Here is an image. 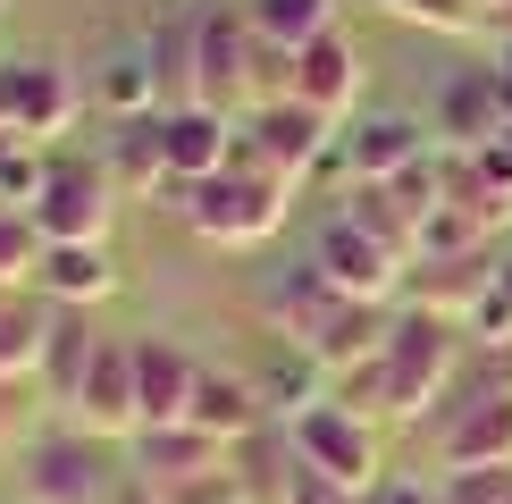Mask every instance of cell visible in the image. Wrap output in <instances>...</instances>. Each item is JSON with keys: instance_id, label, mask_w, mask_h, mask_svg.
Segmentation results:
<instances>
[{"instance_id": "obj_1", "label": "cell", "mask_w": 512, "mask_h": 504, "mask_svg": "<svg viewBox=\"0 0 512 504\" xmlns=\"http://www.w3.org/2000/svg\"><path fill=\"white\" fill-rule=\"evenodd\" d=\"M294 194H303V185L277 177V168H261V160H227L219 177L185 185V210H177V219L194 227L202 244H219V252H252V244H269L277 227H286Z\"/></svg>"}, {"instance_id": "obj_2", "label": "cell", "mask_w": 512, "mask_h": 504, "mask_svg": "<svg viewBox=\"0 0 512 504\" xmlns=\"http://www.w3.org/2000/svg\"><path fill=\"white\" fill-rule=\"evenodd\" d=\"M185 84H194V101H210V110H227V118H244L252 101H269V84H261V26L244 17V0L236 9L185 17Z\"/></svg>"}, {"instance_id": "obj_3", "label": "cell", "mask_w": 512, "mask_h": 504, "mask_svg": "<svg viewBox=\"0 0 512 504\" xmlns=\"http://www.w3.org/2000/svg\"><path fill=\"white\" fill-rule=\"evenodd\" d=\"M462 320H445V311H420V303H403L395 311V328H387V395H395V420H420V412H437L445 404V387H454V370H462Z\"/></svg>"}, {"instance_id": "obj_4", "label": "cell", "mask_w": 512, "mask_h": 504, "mask_svg": "<svg viewBox=\"0 0 512 504\" xmlns=\"http://www.w3.org/2000/svg\"><path fill=\"white\" fill-rule=\"evenodd\" d=\"M17 488H26V504H118L110 454H101V437H84L76 420L34 429L26 446H17Z\"/></svg>"}, {"instance_id": "obj_5", "label": "cell", "mask_w": 512, "mask_h": 504, "mask_svg": "<svg viewBox=\"0 0 512 504\" xmlns=\"http://www.w3.org/2000/svg\"><path fill=\"white\" fill-rule=\"evenodd\" d=\"M76 110H84V84H76L68 59H51V51L0 59V135L42 143V152H51V143L76 126Z\"/></svg>"}, {"instance_id": "obj_6", "label": "cell", "mask_w": 512, "mask_h": 504, "mask_svg": "<svg viewBox=\"0 0 512 504\" xmlns=\"http://www.w3.org/2000/svg\"><path fill=\"white\" fill-rule=\"evenodd\" d=\"M328 152H336V118H319L311 101H294V93L252 101L236 118V160H261V168H277V177H294V185H311Z\"/></svg>"}, {"instance_id": "obj_7", "label": "cell", "mask_w": 512, "mask_h": 504, "mask_svg": "<svg viewBox=\"0 0 512 504\" xmlns=\"http://www.w3.org/2000/svg\"><path fill=\"white\" fill-rule=\"evenodd\" d=\"M437 462L445 471L512 462V353L487 362V378L462 395V404H437Z\"/></svg>"}, {"instance_id": "obj_8", "label": "cell", "mask_w": 512, "mask_h": 504, "mask_svg": "<svg viewBox=\"0 0 512 504\" xmlns=\"http://www.w3.org/2000/svg\"><path fill=\"white\" fill-rule=\"evenodd\" d=\"M118 177H110V160H51V177H42V194H34V227H42V244H110V219H118Z\"/></svg>"}, {"instance_id": "obj_9", "label": "cell", "mask_w": 512, "mask_h": 504, "mask_svg": "<svg viewBox=\"0 0 512 504\" xmlns=\"http://www.w3.org/2000/svg\"><path fill=\"white\" fill-rule=\"evenodd\" d=\"M286 446H294V462L345 479V488H378V479H387V462H378V420L345 412L336 395H319L311 412L286 420Z\"/></svg>"}, {"instance_id": "obj_10", "label": "cell", "mask_w": 512, "mask_h": 504, "mask_svg": "<svg viewBox=\"0 0 512 504\" xmlns=\"http://www.w3.org/2000/svg\"><path fill=\"white\" fill-rule=\"evenodd\" d=\"M311 261L328 269V286H336V294H353V303H395L403 278H412V261H395L378 236H361L345 210H328V227L311 236Z\"/></svg>"}, {"instance_id": "obj_11", "label": "cell", "mask_w": 512, "mask_h": 504, "mask_svg": "<svg viewBox=\"0 0 512 504\" xmlns=\"http://www.w3.org/2000/svg\"><path fill=\"white\" fill-rule=\"evenodd\" d=\"M68 420H76L84 437H101V446H118V437H135V429H143V395H135V336H101V353H93V370H84V387H76Z\"/></svg>"}, {"instance_id": "obj_12", "label": "cell", "mask_w": 512, "mask_h": 504, "mask_svg": "<svg viewBox=\"0 0 512 504\" xmlns=\"http://www.w3.org/2000/svg\"><path fill=\"white\" fill-rule=\"evenodd\" d=\"M361 84H370V68H361V42H353L345 26H328L319 42H303V51H294V101H311L319 118L345 126L353 101H361Z\"/></svg>"}, {"instance_id": "obj_13", "label": "cell", "mask_w": 512, "mask_h": 504, "mask_svg": "<svg viewBox=\"0 0 512 504\" xmlns=\"http://www.w3.org/2000/svg\"><path fill=\"white\" fill-rule=\"evenodd\" d=\"M160 143H168L177 185H202V177H219L236 160V118L210 110V101H177V110H160Z\"/></svg>"}, {"instance_id": "obj_14", "label": "cell", "mask_w": 512, "mask_h": 504, "mask_svg": "<svg viewBox=\"0 0 512 504\" xmlns=\"http://www.w3.org/2000/svg\"><path fill=\"white\" fill-rule=\"evenodd\" d=\"M336 303H345V294L328 286V269H319V261H294V269H277V278L261 286V320H269L277 345H311V336L328 328Z\"/></svg>"}, {"instance_id": "obj_15", "label": "cell", "mask_w": 512, "mask_h": 504, "mask_svg": "<svg viewBox=\"0 0 512 504\" xmlns=\"http://www.w3.org/2000/svg\"><path fill=\"white\" fill-rule=\"evenodd\" d=\"M34 294L59 311H101L118 294V261L110 244H42V269H34Z\"/></svg>"}, {"instance_id": "obj_16", "label": "cell", "mask_w": 512, "mask_h": 504, "mask_svg": "<svg viewBox=\"0 0 512 504\" xmlns=\"http://www.w3.org/2000/svg\"><path fill=\"white\" fill-rule=\"evenodd\" d=\"M185 420L194 429H210L219 446H244V437H261L269 429V404H261V378H244V370H210L194 378V404H185Z\"/></svg>"}, {"instance_id": "obj_17", "label": "cell", "mask_w": 512, "mask_h": 504, "mask_svg": "<svg viewBox=\"0 0 512 504\" xmlns=\"http://www.w3.org/2000/svg\"><path fill=\"white\" fill-rule=\"evenodd\" d=\"M504 93H496V68H454L445 76V93H437V126L429 135L437 143H454V152H479L487 135H504Z\"/></svg>"}, {"instance_id": "obj_18", "label": "cell", "mask_w": 512, "mask_h": 504, "mask_svg": "<svg viewBox=\"0 0 512 504\" xmlns=\"http://www.w3.org/2000/svg\"><path fill=\"white\" fill-rule=\"evenodd\" d=\"M126 446H135V479H143V488H177V479L219 471V462L236 454V446H219L210 429H194V420H168V429H135Z\"/></svg>"}, {"instance_id": "obj_19", "label": "cell", "mask_w": 512, "mask_h": 504, "mask_svg": "<svg viewBox=\"0 0 512 504\" xmlns=\"http://www.w3.org/2000/svg\"><path fill=\"white\" fill-rule=\"evenodd\" d=\"M93 353H101V328H93V311H59V303H51V336H42L34 395H42V404H51L59 420H68L76 387H84V370H93Z\"/></svg>"}, {"instance_id": "obj_20", "label": "cell", "mask_w": 512, "mask_h": 504, "mask_svg": "<svg viewBox=\"0 0 512 504\" xmlns=\"http://www.w3.org/2000/svg\"><path fill=\"white\" fill-rule=\"evenodd\" d=\"M194 378H202V362L177 345V336H135V395H143V429H168V420H185V404H194Z\"/></svg>"}, {"instance_id": "obj_21", "label": "cell", "mask_w": 512, "mask_h": 504, "mask_svg": "<svg viewBox=\"0 0 512 504\" xmlns=\"http://www.w3.org/2000/svg\"><path fill=\"white\" fill-rule=\"evenodd\" d=\"M504 261H487V252H454V261H412V278H403V303L420 311H445V320H471V303L487 286H496Z\"/></svg>"}, {"instance_id": "obj_22", "label": "cell", "mask_w": 512, "mask_h": 504, "mask_svg": "<svg viewBox=\"0 0 512 504\" xmlns=\"http://www.w3.org/2000/svg\"><path fill=\"white\" fill-rule=\"evenodd\" d=\"M420 152H429V135H420L412 110H370V118H353V135H345V177H395V168L420 160Z\"/></svg>"}, {"instance_id": "obj_23", "label": "cell", "mask_w": 512, "mask_h": 504, "mask_svg": "<svg viewBox=\"0 0 512 504\" xmlns=\"http://www.w3.org/2000/svg\"><path fill=\"white\" fill-rule=\"evenodd\" d=\"M93 101H101L110 118H152V110H168L152 42H126V51H110V59H101V76H93Z\"/></svg>"}, {"instance_id": "obj_24", "label": "cell", "mask_w": 512, "mask_h": 504, "mask_svg": "<svg viewBox=\"0 0 512 504\" xmlns=\"http://www.w3.org/2000/svg\"><path fill=\"white\" fill-rule=\"evenodd\" d=\"M336 210H345L361 236H378L395 261H420V219L395 202V185H387V177H353L345 194H336Z\"/></svg>"}, {"instance_id": "obj_25", "label": "cell", "mask_w": 512, "mask_h": 504, "mask_svg": "<svg viewBox=\"0 0 512 504\" xmlns=\"http://www.w3.org/2000/svg\"><path fill=\"white\" fill-rule=\"evenodd\" d=\"M319 395H328V370H319L303 345H286V353H277V362L261 370V404H269V420H277V429H286L294 412H311Z\"/></svg>"}, {"instance_id": "obj_26", "label": "cell", "mask_w": 512, "mask_h": 504, "mask_svg": "<svg viewBox=\"0 0 512 504\" xmlns=\"http://www.w3.org/2000/svg\"><path fill=\"white\" fill-rule=\"evenodd\" d=\"M244 17L261 26L269 42H286V51H303L336 26V0H244Z\"/></svg>"}, {"instance_id": "obj_27", "label": "cell", "mask_w": 512, "mask_h": 504, "mask_svg": "<svg viewBox=\"0 0 512 504\" xmlns=\"http://www.w3.org/2000/svg\"><path fill=\"white\" fill-rule=\"evenodd\" d=\"M328 395H336L345 412H361V420H395V395H387V353H370V362L336 370V378H328Z\"/></svg>"}, {"instance_id": "obj_28", "label": "cell", "mask_w": 512, "mask_h": 504, "mask_svg": "<svg viewBox=\"0 0 512 504\" xmlns=\"http://www.w3.org/2000/svg\"><path fill=\"white\" fill-rule=\"evenodd\" d=\"M34 269H42V227H34V210H9V202H0V286H34Z\"/></svg>"}, {"instance_id": "obj_29", "label": "cell", "mask_w": 512, "mask_h": 504, "mask_svg": "<svg viewBox=\"0 0 512 504\" xmlns=\"http://www.w3.org/2000/svg\"><path fill=\"white\" fill-rule=\"evenodd\" d=\"M42 177H51V152H42V143H17V135H0V202H9V210H34Z\"/></svg>"}, {"instance_id": "obj_30", "label": "cell", "mask_w": 512, "mask_h": 504, "mask_svg": "<svg viewBox=\"0 0 512 504\" xmlns=\"http://www.w3.org/2000/svg\"><path fill=\"white\" fill-rule=\"evenodd\" d=\"M378 9L403 17V26H420V34H479L487 26L479 0H378Z\"/></svg>"}, {"instance_id": "obj_31", "label": "cell", "mask_w": 512, "mask_h": 504, "mask_svg": "<svg viewBox=\"0 0 512 504\" xmlns=\"http://www.w3.org/2000/svg\"><path fill=\"white\" fill-rule=\"evenodd\" d=\"M454 252H487V227L471 219V210L437 202V210H429V227H420V261H454Z\"/></svg>"}, {"instance_id": "obj_32", "label": "cell", "mask_w": 512, "mask_h": 504, "mask_svg": "<svg viewBox=\"0 0 512 504\" xmlns=\"http://www.w3.org/2000/svg\"><path fill=\"white\" fill-rule=\"evenodd\" d=\"M277 504H361V488H345V479H328V471H311V462H286Z\"/></svg>"}, {"instance_id": "obj_33", "label": "cell", "mask_w": 512, "mask_h": 504, "mask_svg": "<svg viewBox=\"0 0 512 504\" xmlns=\"http://www.w3.org/2000/svg\"><path fill=\"white\" fill-rule=\"evenodd\" d=\"M437 488H445V504H512V462H487V471H445Z\"/></svg>"}, {"instance_id": "obj_34", "label": "cell", "mask_w": 512, "mask_h": 504, "mask_svg": "<svg viewBox=\"0 0 512 504\" xmlns=\"http://www.w3.org/2000/svg\"><path fill=\"white\" fill-rule=\"evenodd\" d=\"M34 378H0V454H17L34 437V404H26Z\"/></svg>"}, {"instance_id": "obj_35", "label": "cell", "mask_w": 512, "mask_h": 504, "mask_svg": "<svg viewBox=\"0 0 512 504\" xmlns=\"http://www.w3.org/2000/svg\"><path fill=\"white\" fill-rule=\"evenodd\" d=\"M361 504H445V488H420V479H378V488H361Z\"/></svg>"}, {"instance_id": "obj_36", "label": "cell", "mask_w": 512, "mask_h": 504, "mask_svg": "<svg viewBox=\"0 0 512 504\" xmlns=\"http://www.w3.org/2000/svg\"><path fill=\"white\" fill-rule=\"evenodd\" d=\"M118 504H168L160 488H143V479H126V488H118Z\"/></svg>"}, {"instance_id": "obj_37", "label": "cell", "mask_w": 512, "mask_h": 504, "mask_svg": "<svg viewBox=\"0 0 512 504\" xmlns=\"http://www.w3.org/2000/svg\"><path fill=\"white\" fill-rule=\"evenodd\" d=\"M496 93H504V110H512V42L496 51Z\"/></svg>"}, {"instance_id": "obj_38", "label": "cell", "mask_w": 512, "mask_h": 504, "mask_svg": "<svg viewBox=\"0 0 512 504\" xmlns=\"http://www.w3.org/2000/svg\"><path fill=\"white\" fill-rule=\"evenodd\" d=\"M487 26H496V34H504V42H512V0H504V9H496V17H487Z\"/></svg>"}, {"instance_id": "obj_39", "label": "cell", "mask_w": 512, "mask_h": 504, "mask_svg": "<svg viewBox=\"0 0 512 504\" xmlns=\"http://www.w3.org/2000/svg\"><path fill=\"white\" fill-rule=\"evenodd\" d=\"M479 9H487V17H496V9H504V0H479Z\"/></svg>"}, {"instance_id": "obj_40", "label": "cell", "mask_w": 512, "mask_h": 504, "mask_svg": "<svg viewBox=\"0 0 512 504\" xmlns=\"http://www.w3.org/2000/svg\"><path fill=\"white\" fill-rule=\"evenodd\" d=\"M0 17H9V0H0Z\"/></svg>"}]
</instances>
